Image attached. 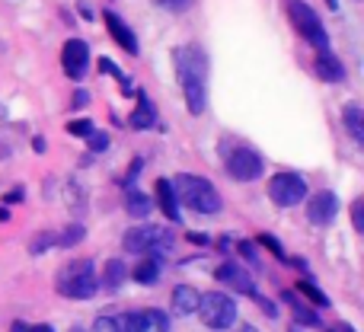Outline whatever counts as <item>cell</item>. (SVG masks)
<instances>
[{
	"instance_id": "22",
	"label": "cell",
	"mask_w": 364,
	"mask_h": 332,
	"mask_svg": "<svg viewBox=\"0 0 364 332\" xmlns=\"http://www.w3.org/2000/svg\"><path fill=\"white\" fill-rule=\"evenodd\" d=\"M128 278V269H125V262L122 259H109L106 262V288H122V282Z\"/></svg>"
},
{
	"instance_id": "33",
	"label": "cell",
	"mask_w": 364,
	"mask_h": 332,
	"mask_svg": "<svg viewBox=\"0 0 364 332\" xmlns=\"http://www.w3.org/2000/svg\"><path fill=\"white\" fill-rule=\"evenodd\" d=\"M352 220H355V230H364V201L361 198L352 205Z\"/></svg>"
},
{
	"instance_id": "4",
	"label": "cell",
	"mask_w": 364,
	"mask_h": 332,
	"mask_svg": "<svg viewBox=\"0 0 364 332\" xmlns=\"http://www.w3.org/2000/svg\"><path fill=\"white\" fill-rule=\"evenodd\" d=\"M284 10H288V19L294 23V29L301 32L307 42H314L320 51H329V36L323 29V19L316 16V10L304 0H284Z\"/></svg>"
},
{
	"instance_id": "10",
	"label": "cell",
	"mask_w": 364,
	"mask_h": 332,
	"mask_svg": "<svg viewBox=\"0 0 364 332\" xmlns=\"http://www.w3.org/2000/svg\"><path fill=\"white\" fill-rule=\"evenodd\" d=\"M122 332H170V316L164 310H138L122 316Z\"/></svg>"
},
{
	"instance_id": "14",
	"label": "cell",
	"mask_w": 364,
	"mask_h": 332,
	"mask_svg": "<svg viewBox=\"0 0 364 332\" xmlns=\"http://www.w3.org/2000/svg\"><path fill=\"white\" fill-rule=\"evenodd\" d=\"M128 125L134 128V132H147V128H157V109H154L151 96L144 93V90H138V106H134L132 119H128Z\"/></svg>"
},
{
	"instance_id": "25",
	"label": "cell",
	"mask_w": 364,
	"mask_h": 332,
	"mask_svg": "<svg viewBox=\"0 0 364 332\" xmlns=\"http://www.w3.org/2000/svg\"><path fill=\"white\" fill-rule=\"evenodd\" d=\"M297 288H301L304 294H307V301H310V304H316V307H329V297L323 294V291L316 288V284H310V282H301V284H297Z\"/></svg>"
},
{
	"instance_id": "6",
	"label": "cell",
	"mask_w": 364,
	"mask_h": 332,
	"mask_svg": "<svg viewBox=\"0 0 364 332\" xmlns=\"http://www.w3.org/2000/svg\"><path fill=\"white\" fill-rule=\"evenodd\" d=\"M173 243V233L164 227H132L122 240L125 252H138V256H154V252L166 250Z\"/></svg>"
},
{
	"instance_id": "31",
	"label": "cell",
	"mask_w": 364,
	"mask_h": 332,
	"mask_svg": "<svg viewBox=\"0 0 364 332\" xmlns=\"http://www.w3.org/2000/svg\"><path fill=\"white\" fill-rule=\"evenodd\" d=\"M164 10H170V13H182V10H188L192 6V0H157Z\"/></svg>"
},
{
	"instance_id": "30",
	"label": "cell",
	"mask_w": 364,
	"mask_h": 332,
	"mask_svg": "<svg viewBox=\"0 0 364 332\" xmlns=\"http://www.w3.org/2000/svg\"><path fill=\"white\" fill-rule=\"evenodd\" d=\"M87 141H90V151L93 154H100V151H106L109 147V134H102V132H93Z\"/></svg>"
},
{
	"instance_id": "5",
	"label": "cell",
	"mask_w": 364,
	"mask_h": 332,
	"mask_svg": "<svg viewBox=\"0 0 364 332\" xmlns=\"http://www.w3.org/2000/svg\"><path fill=\"white\" fill-rule=\"evenodd\" d=\"M198 316L208 329H230L237 323V301L220 294V291H211V294L201 297Z\"/></svg>"
},
{
	"instance_id": "40",
	"label": "cell",
	"mask_w": 364,
	"mask_h": 332,
	"mask_svg": "<svg viewBox=\"0 0 364 332\" xmlns=\"http://www.w3.org/2000/svg\"><path fill=\"white\" fill-rule=\"evenodd\" d=\"M329 332H346V326H336V329H329Z\"/></svg>"
},
{
	"instance_id": "38",
	"label": "cell",
	"mask_w": 364,
	"mask_h": 332,
	"mask_svg": "<svg viewBox=\"0 0 364 332\" xmlns=\"http://www.w3.org/2000/svg\"><path fill=\"white\" fill-rule=\"evenodd\" d=\"M237 332H259V329H256V326H240Z\"/></svg>"
},
{
	"instance_id": "24",
	"label": "cell",
	"mask_w": 364,
	"mask_h": 332,
	"mask_svg": "<svg viewBox=\"0 0 364 332\" xmlns=\"http://www.w3.org/2000/svg\"><path fill=\"white\" fill-rule=\"evenodd\" d=\"M100 70H102V74H112L115 80H119V87H122V93H125V96H132V93H134L132 83L125 80V74H122V70L115 68V61H109V58H100Z\"/></svg>"
},
{
	"instance_id": "21",
	"label": "cell",
	"mask_w": 364,
	"mask_h": 332,
	"mask_svg": "<svg viewBox=\"0 0 364 332\" xmlns=\"http://www.w3.org/2000/svg\"><path fill=\"white\" fill-rule=\"evenodd\" d=\"M125 211L132 214V218H147V214L154 211V205H151V198H147V195H141V192H128Z\"/></svg>"
},
{
	"instance_id": "19",
	"label": "cell",
	"mask_w": 364,
	"mask_h": 332,
	"mask_svg": "<svg viewBox=\"0 0 364 332\" xmlns=\"http://www.w3.org/2000/svg\"><path fill=\"white\" fill-rule=\"evenodd\" d=\"M284 301L291 304V314H294L297 323H304V326H320V314H316L310 304H301L297 297H291L288 291H284Z\"/></svg>"
},
{
	"instance_id": "39",
	"label": "cell",
	"mask_w": 364,
	"mask_h": 332,
	"mask_svg": "<svg viewBox=\"0 0 364 332\" xmlns=\"http://www.w3.org/2000/svg\"><path fill=\"white\" fill-rule=\"evenodd\" d=\"M326 6H329V10H336V6H339V0H326Z\"/></svg>"
},
{
	"instance_id": "41",
	"label": "cell",
	"mask_w": 364,
	"mask_h": 332,
	"mask_svg": "<svg viewBox=\"0 0 364 332\" xmlns=\"http://www.w3.org/2000/svg\"><path fill=\"white\" fill-rule=\"evenodd\" d=\"M294 332H297V329H294Z\"/></svg>"
},
{
	"instance_id": "3",
	"label": "cell",
	"mask_w": 364,
	"mask_h": 332,
	"mask_svg": "<svg viewBox=\"0 0 364 332\" xmlns=\"http://www.w3.org/2000/svg\"><path fill=\"white\" fill-rule=\"evenodd\" d=\"M55 288L61 297H70V301H87L100 291V282L93 275V262L90 259H74L70 265H64L55 278Z\"/></svg>"
},
{
	"instance_id": "32",
	"label": "cell",
	"mask_w": 364,
	"mask_h": 332,
	"mask_svg": "<svg viewBox=\"0 0 364 332\" xmlns=\"http://www.w3.org/2000/svg\"><path fill=\"white\" fill-rule=\"evenodd\" d=\"M13 332H55L48 323H36V326H26V323H13Z\"/></svg>"
},
{
	"instance_id": "7",
	"label": "cell",
	"mask_w": 364,
	"mask_h": 332,
	"mask_svg": "<svg viewBox=\"0 0 364 332\" xmlns=\"http://www.w3.org/2000/svg\"><path fill=\"white\" fill-rule=\"evenodd\" d=\"M269 198L278 208H294L307 198V182L301 173H275L269 182Z\"/></svg>"
},
{
	"instance_id": "2",
	"label": "cell",
	"mask_w": 364,
	"mask_h": 332,
	"mask_svg": "<svg viewBox=\"0 0 364 332\" xmlns=\"http://www.w3.org/2000/svg\"><path fill=\"white\" fill-rule=\"evenodd\" d=\"M173 192H176V201L186 205L188 211L195 214H218L220 211V192L205 179V176L195 173H182L173 179Z\"/></svg>"
},
{
	"instance_id": "23",
	"label": "cell",
	"mask_w": 364,
	"mask_h": 332,
	"mask_svg": "<svg viewBox=\"0 0 364 332\" xmlns=\"http://www.w3.org/2000/svg\"><path fill=\"white\" fill-rule=\"evenodd\" d=\"M83 237H87V230H83L80 224H70L64 233H55V246H61V250H70V246H77Z\"/></svg>"
},
{
	"instance_id": "17",
	"label": "cell",
	"mask_w": 364,
	"mask_h": 332,
	"mask_svg": "<svg viewBox=\"0 0 364 332\" xmlns=\"http://www.w3.org/2000/svg\"><path fill=\"white\" fill-rule=\"evenodd\" d=\"M157 205H160V211H164L170 220H179L182 218L176 192H173V182L170 179H157Z\"/></svg>"
},
{
	"instance_id": "20",
	"label": "cell",
	"mask_w": 364,
	"mask_h": 332,
	"mask_svg": "<svg viewBox=\"0 0 364 332\" xmlns=\"http://www.w3.org/2000/svg\"><path fill=\"white\" fill-rule=\"evenodd\" d=\"M342 115H346L348 134H352V138L361 144V141H364V115H361V106H355V102H352V106H346V112H342Z\"/></svg>"
},
{
	"instance_id": "9",
	"label": "cell",
	"mask_w": 364,
	"mask_h": 332,
	"mask_svg": "<svg viewBox=\"0 0 364 332\" xmlns=\"http://www.w3.org/2000/svg\"><path fill=\"white\" fill-rule=\"evenodd\" d=\"M61 68L70 80H83L90 68V45L83 38H68L61 48Z\"/></svg>"
},
{
	"instance_id": "36",
	"label": "cell",
	"mask_w": 364,
	"mask_h": 332,
	"mask_svg": "<svg viewBox=\"0 0 364 332\" xmlns=\"http://www.w3.org/2000/svg\"><path fill=\"white\" fill-rule=\"evenodd\" d=\"M256 297H259V294H256ZM259 307H265V314H269V316H278L275 304H272V301H265V297H259Z\"/></svg>"
},
{
	"instance_id": "15",
	"label": "cell",
	"mask_w": 364,
	"mask_h": 332,
	"mask_svg": "<svg viewBox=\"0 0 364 332\" xmlns=\"http://www.w3.org/2000/svg\"><path fill=\"white\" fill-rule=\"evenodd\" d=\"M198 304H201V294L192 288V284H179V288L173 291V297H170V307H173V314L176 316L198 314Z\"/></svg>"
},
{
	"instance_id": "18",
	"label": "cell",
	"mask_w": 364,
	"mask_h": 332,
	"mask_svg": "<svg viewBox=\"0 0 364 332\" xmlns=\"http://www.w3.org/2000/svg\"><path fill=\"white\" fill-rule=\"evenodd\" d=\"M132 278L138 284H147V288H151V284H157L160 282V259L157 256H144L138 265H134Z\"/></svg>"
},
{
	"instance_id": "29",
	"label": "cell",
	"mask_w": 364,
	"mask_h": 332,
	"mask_svg": "<svg viewBox=\"0 0 364 332\" xmlns=\"http://www.w3.org/2000/svg\"><path fill=\"white\" fill-rule=\"evenodd\" d=\"M48 246H55V233H51V230H45L42 237H38L36 243L29 246V252H32V256H38V252H42V250H48Z\"/></svg>"
},
{
	"instance_id": "26",
	"label": "cell",
	"mask_w": 364,
	"mask_h": 332,
	"mask_svg": "<svg viewBox=\"0 0 364 332\" xmlns=\"http://www.w3.org/2000/svg\"><path fill=\"white\" fill-rule=\"evenodd\" d=\"M68 132L74 134V138H90V134L96 132V125L90 119H77V122H70L68 125Z\"/></svg>"
},
{
	"instance_id": "34",
	"label": "cell",
	"mask_w": 364,
	"mask_h": 332,
	"mask_svg": "<svg viewBox=\"0 0 364 332\" xmlns=\"http://www.w3.org/2000/svg\"><path fill=\"white\" fill-rule=\"evenodd\" d=\"M240 252H243V256H246V262H252V265L259 262V256H256V246H252V243H246V240H243V243H240Z\"/></svg>"
},
{
	"instance_id": "28",
	"label": "cell",
	"mask_w": 364,
	"mask_h": 332,
	"mask_svg": "<svg viewBox=\"0 0 364 332\" xmlns=\"http://www.w3.org/2000/svg\"><path fill=\"white\" fill-rule=\"evenodd\" d=\"M259 243H262L265 250H272V256H275V259H282V262H288V252L282 250V243H278L275 237H269V233H262V240H259Z\"/></svg>"
},
{
	"instance_id": "35",
	"label": "cell",
	"mask_w": 364,
	"mask_h": 332,
	"mask_svg": "<svg viewBox=\"0 0 364 332\" xmlns=\"http://www.w3.org/2000/svg\"><path fill=\"white\" fill-rule=\"evenodd\" d=\"M141 166H144V160H134V164H132V166H128V173H125V186H132V182H134V179H138Z\"/></svg>"
},
{
	"instance_id": "27",
	"label": "cell",
	"mask_w": 364,
	"mask_h": 332,
	"mask_svg": "<svg viewBox=\"0 0 364 332\" xmlns=\"http://www.w3.org/2000/svg\"><path fill=\"white\" fill-rule=\"evenodd\" d=\"M93 332H122V316H100L93 323Z\"/></svg>"
},
{
	"instance_id": "13",
	"label": "cell",
	"mask_w": 364,
	"mask_h": 332,
	"mask_svg": "<svg viewBox=\"0 0 364 332\" xmlns=\"http://www.w3.org/2000/svg\"><path fill=\"white\" fill-rule=\"evenodd\" d=\"M106 26H109V36L128 51V55H138L141 45H138V36L128 29V23L119 16V13H106Z\"/></svg>"
},
{
	"instance_id": "11",
	"label": "cell",
	"mask_w": 364,
	"mask_h": 332,
	"mask_svg": "<svg viewBox=\"0 0 364 332\" xmlns=\"http://www.w3.org/2000/svg\"><path fill=\"white\" fill-rule=\"evenodd\" d=\"M336 214H339V198H336L333 192H316L314 198H310V205H307L310 224L326 227V224H333L336 220Z\"/></svg>"
},
{
	"instance_id": "12",
	"label": "cell",
	"mask_w": 364,
	"mask_h": 332,
	"mask_svg": "<svg viewBox=\"0 0 364 332\" xmlns=\"http://www.w3.org/2000/svg\"><path fill=\"white\" fill-rule=\"evenodd\" d=\"M218 282H224L230 291H237V294H256V284H252V275L243 269V265L237 262H224L218 272Z\"/></svg>"
},
{
	"instance_id": "37",
	"label": "cell",
	"mask_w": 364,
	"mask_h": 332,
	"mask_svg": "<svg viewBox=\"0 0 364 332\" xmlns=\"http://www.w3.org/2000/svg\"><path fill=\"white\" fill-rule=\"evenodd\" d=\"M87 102H90V96H87V93H74V102H70V106H74V109H83Z\"/></svg>"
},
{
	"instance_id": "16",
	"label": "cell",
	"mask_w": 364,
	"mask_h": 332,
	"mask_svg": "<svg viewBox=\"0 0 364 332\" xmlns=\"http://www.w3.org/2000/svg\"><path fill=\"white\" fill-rule=\"evenodd\" d=\"M316 77L326 83H342L346 80V68H342L339 58H333L329 51H320V55H316Z\"/></svg>"
},
{
	"instance_id": "8",
	"label": "cell",
	"mask_w": 364,
	"mask_h": 332,
	"mask_svg": "<svg viewBox=\"0 0 364 332\" xmlns=\"http://www.w3.org/2000/svg\"><path fill=\"white\" fill-rule=\"evenodd\" d=\"M224 166H227V173H230V179L252 182V179H259V176H262L265 160H262V154H256L252 147H233V151L227 154Z\"/></svg>"
},
{
	"instance_id": "1",
	"label": "cell",
	"mask_w": 364,
	"mask_h": 332,
	"mask_svg": "<svg viewBox=\"0 0 364 332\" xmlns=\"http://www.w3.org/2000/svg\"><path fill=\"white\" fill-rule=\"evenodd\" d=\"M176 74L182 83V93H186L188 112L201 115L208 102V55L198 45L176 48Z\"/></svg>"
}]
</instances>
